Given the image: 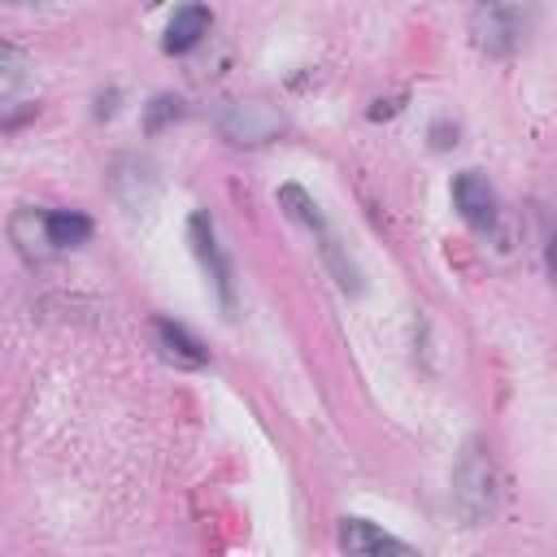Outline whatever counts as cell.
I'll return each mask as SVG.
<instances>
[{
    "mask_svg": "<svg viewBox=\"0 0 557 557\" xmlns=\"http://www.w3.org/2000/svg\"><path fill=\"white\" fill-rule=\"evenodd\" d=\"M492 496H496L492 457L483 444H466V453L453 466V509L461 513V522L479 527L492 513Z\"/></svg>",
    "mask_w": 557,
    "mask_h": 557,
    "instance_id": "obj_1",
    "label": "cell"
},
{
    "mask_svg": "<svg viewBox=\"0 0 557 557\" xmlns=\"http://www.w3.org/2000/svg\"><path fill=\"white\" fill-rule=\"evenodd\" d=\"M531 22H535V9H527V4H479L470 13V35L483 52L505 57L527 39Z\"/></svg>",
    "mask_w": 557,
    "mask_h": 557,
    "instance_id": "obj_2",
    "label": "cell"
},
{
    "mask_svg": "<svg viewBox=\"0 0 557 557\" xmlns=\"http://www.w3.org/2000/svg\"><path fill=\"white\" fill-rule=\"evenodd\" d=\"M152 344L161 352V361L178 366V370H200L209 361V348L183 326V322H170V318H157L152 322Z\"/></svg>",
    "mask_w": 557,
    "mask_h": 557,
    "instance_id": "obj_7",
    "label": "cell"
},
{
    "mask_svg": "<svg viewBox=\"0 0 557 557\" xmlns=\"http://www.w3.org/2000/svg\"><path fill=\"white\" fill-rule=\"evenodd\" d=\"M9 239L17 244V252L26 261H44L52 252V239H48V213H35V209H17L13 222H9Z\"/></svg>",
    "mask_w": 557,
    "mask_h": 557,
    "instance_id": "obj_9",
    "label": "cell"
},
{
    "mask_svg": "<svg viewBox=\"0 0 557 557\" xmlns=\"http://www.w3.org/2000/svg\"><path fill=\"white\" fill-rule=\"evenodd\" d=\"M218 131L231 144L257 148V144H270L283 131V113L265 100H231V104L218 109Z\"/></svg>",
    "mask_w": 557,
    "mask_h": 557,
    "instance_id": "obj_3",
    "label": "cell"
},
{
    "mask_svg": "<svg viewBox=\"0 0 557 557\" xmlns=\"http://www.w3.org/2000/svg\"><path fill=\"white\" fill-rule=\"evenodd\" d=\"M453 205H457V213L474 226V231H487V226H496V191H492V183H487V174H479V170H461L457 178H453Z\"/></svg>",
    "mask_w": 557,
    "mask_h": 557,
    "instance_id": "obj_6",
    "label": "cell"
},
{
    "mask_svg": "<svg viewBox=\"0 0 557 557\" xmlns=\"http://www.w3.org/2000/svg\"><path fill=\"white\" fill-rule=\"evenodd\" d=\"M183 109H178V100H170V96H161V100H152V113H148V126L157 131L161 126V117H178Z\"/></svg>",
    "mask_w": 557,
    "mask_h": 557,
    "instance_id": "obj_11",
    "label": "cell"
},
{
    "mask_svg": "<svg viewBox=\"0 0 557 557\" xmlns=\"http://www.w3.org/2000/svg\"><path fill=\"white\" fill-rule=\"evenodd\" d=\"M187 239H191V248H196V257H200L205 274L213 278V287H218V296H222V309H235V278H231V261H226V252L218 248V231H213V218H209L205 209H196V213H191V222H187Z\"/></svg>",
    "mask_w": 557,
    "mask_h": 557,
    "instance_id": "obj_4",
    "label": "cell"
},
{
    "mask_svg": "<svg viewBox=\"0 0 557 557\" xmlns=\"http://www.w3.org/2000/svg\"><path fill=\"white\" fill-rule=\"evenodd\" d=\"M48 239H52V248H78L91 239V218L78 209H52L48 213Z\"/></svg>",
    "mask_w": 557,
    "mask_h": 557,
    "instance_id": "obj_10",
    "label": "cell"
},
{
    "mask_svg": "<svg viewBox=\"0 0 557 557\" xmlns=\"http://www.w3.org/2000/svg\"><path fill=\"white\" fill-rule=\"evenodd\" d=\"M209 26H213V13L205 9V4H178L174 9V17H170V26H165V39H161V48L165 52H191L205 35H209Z\"/></svg>",
    "mask_w": 557,
    "mask_h": 557,
    "instance_id": "obj_8",
    "label": "cell"
},
{
    "mask_svg": "<svg viewBox=\"0 0 557 557\" xmlns=\"http://www.w3.org/2000/svg\"><path fill=\"white\" fill-rule=\"evenodd\" d=\"M339 548L348 557H422L413 544L387 535L383 527H374L366 518H344L339 522Z\"/></svg>",
    "mask_w": 557,
    "mask_h": 557,
    "instance_id": "obj_5",
    "label": "cell"
}]
</instances>
